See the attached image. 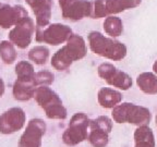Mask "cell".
Returning <instances> with one entry per match:
<instances>
[{"instance_id": "1", "label": "cell", "mask_w": 157, "mask_h": 147, "mask_svg": "<svg viewBox=\"0 0 157 147\" xmlns=\"http://www.w3.org/2000/svg\"><path fill=\"white\" fill-rule=\"evenodd\" d=\"M87 54L85 39L78 34H72L67 40V44L57 50L52 57V68L57 71H66L74 61L83 59Z\"/></svg>"}, {"instance_id": "2", "label": "cell", "mask_w": 157, "mask_h": 147, "mask_svg": "<svg viewBox=\"0 0 157 147\" xmlns=\"http://www.w3.org/2000/svg\"><path fill=\"white\" fill-rule=\"evenodd\" d=\"M87 38L90 48L95 55L113 61H120L127 56V46L113 37H106L101 33L93 31Z\"/></svg>"}, {"instance_id": "3", "label": "cell", "mask_w": 157, "mask_h": 147, "mask_svg": "<svg viewBox=\"0 0 157 147\" xmlns=\"http://www.w3.org/2000/svg\"><path fill=\"white\" fill-rule=\"evenodd\" d=\"M34 99L37 105L45 111L48 119L64 120L68 117V112L62 104L61 98L48 86H38L35 91Z\"/></svg>"}, {"instance_id": "4", "label": "cell", "mask_w": 157, "mask_h": 147, "mask_svg": "<svg viewBox=\"0 0 157 147\" xmlns=\"http://www.w3.org/2000/svg\"><path fill=\"white\" fill-rule=\"evenodd\" d=\"M113 120L117 123H131L136 126L148 125L152 113L146 107L132 103H122L113 108Z\"/></svg>"}, {"instance_id": "5", "label": "cell", "mask_w": 157, "mask_h": 147, "mask_svg": "<svg viewBox=\"0 0 157 147\" xmlns=\"http://www.w3.org/2000/svg\"><path fill=\"white\" fill-rule=\"evenodd\" d=\"M90 118L84 112H76L62 134V142L68 146H75L88 138Z\"/></svg>"}, {"instance_id": "6", "label": "cell", "mask_w": 157, "mask_h": 147, "mask_svg": "<svg viewBox=\"0 0 157 147\" xmlns=\"http://www.w3.org/2000/svg\"><path fill=\"white\" fill-rule=\"evenodd\" d=\"M142 0H94L92 8V19H101L116 15L127 10L139 7Z\"/></svg>"}, {"instance_id": "7", "label": "cell", "mask_w": 157, "mask_h": 147, "mask_svg": "<svg viewBox=\"0 0 157 147\" xmlns=\"http://www.w3.org/2000/svg\"><path fill=\"white\" fill-rule=\"evenodd\" d=\"M72 33V28L61 23H52L45 27H36L35 39L37 43H44L50 46H59L67 43Z\"/></svg>"}, {"instance_id": "8", "label": "cell", "mask_w": 157, "mask_h": 147, "mask_svg": "<svg viewBox=\"0 0 157 147\" xmlns=\"http://www.w3.org/2000/svg\"><path fill=\"white\" fill-rule=\"evenodd\" d=\"M97 73L99 77L107 82V84L118 88V89L128 91L129 88L132 87L131 76L125 72L116 68L111 63H108V62L101 63L97 68Z\"/></svg>"}, {"instance_id": "9", "label": "cell", "mask_w": 157, "mask_h": 147, "mask_svg": "<svg viewBox=\"0 0 157 147\" xmlns=\"http://www.w3.org/2000/svg\"><path fill=\"white\" fill-rule=\"evenodd\" d=\"M61 14L68 21H80L85 17H91L93 1L90 0H59Z\"/></svg>"}, {"instance_id": "10", "label": "cell", "mask_w": 157, "mask_h": 147, "mask_svg": "<svg viewBox=\"0 0 157 147\" xmlns=\"http://www.w3.org/2000/svg\"><path fill=\"white\" fill-rule=\"evenodd\" d=\"M35 29L34 21L29 17L20 21L9 33V40L20 49H25L32 43Z\"/></svg>"}, {"instance_id": "11", "label": "cell", "mask_w": 157, "mask_h": 147, "mask_svg": "<svg viewBox=\"0 0 157 147\" xmlns=\"http://www.w3.org/2000/svg\"><path fill=\"white\" fill-rule=\"evenodd\" d=\"M47 130V125L42 119H32L27 123L24 133L21 135L17 147H40L42 138Z\"/></svg>"}, {"instance_id": "12", "label": "cell", "mask_w": 157, "mask_h": 147, "mask_svg": "<svg viewBox=\"0 0 157 147\" xmlns=\"http://www.w3.org/2000/svg\"><path fill=\"white\" fill-rule=\"evenodd\" d=\"M26 115L22 108L13 107L0 115V133L12 134L24 126Z\"/></svg>"}, {"instance_id": "13", "label": "cell", "mask_w": 157, "mask_h": 147, "mask_svg": "<svg viewBox=\"0 0 157 147\" xmlns=\"http://www.w3.org/2000/svg\"><path fill=\"white\" fill-rule=\"evenodd\" d=\"M27 17H29V12L22 6H10L6 3H0V27L2 28H11Z\"/></svg>"}, {"instance_id": "14", "label": "cell", "mask_w": 157, "mask_h": 147, "mask_svg": "<svg viewBox=\"0 0 157 147\" xmlns=\"http://www.w3.org/2000/svg\"><path fill=\"white\" fill-rule=\"evenodd\" d=\"M35 14L36 27H45L49 25L52 14V0H25Z\"/></svg>"}, {"instance_id": "15", "label": "cell", "mask_w": 157, "mask_h": 147, "mask_svg": "<svg viewBox=\"0 0 157 147\" xmlns=\"http://www.w3.org/2000/svg\"><path fill=\"white\" fill-rule=\"evenodd\" d=\"M37 87L38 86L36 85L35 81H25L17 78L13 84V97L19 101H27L34 98Z\"/></svg>"}, {"instance_id": "16", "label": "cell", "mask_w": 157, "mask_h": 147, "mask_svg": "<svg viewBox=\"0 0 157 147\" xmlns=\"http://www.w3.org/2000/svg\"><path fill=\"white\" fill-rule=\"evenodd\" d=\"M98 104L105 109H113L122 101V94L110 87H101L97 94Z\"/></svg>"}, {"instance_id": "17", "label": "cell", "mask_w": 157, "mask_h": 147, "mask_svg": "<svg viewBox=\"0 0 157 147\" xmlns=\"http://www.w3.org/2000/svg\"><path fill=\"white\" fill-rule=\"evenodd\" d=\"M136 84L144 94H157V75L154 72H143L139 74L136 77Z\"/></svg>"}, {"instance_id": "18", "label": "cell", "mask_w": 157, "mask_h": 147, "mask_svg": "<svg viewBox=\"0 0 157 147\" xmlns=\"http://www.w3.org/2000/svg\"><path fill=\"white\" fill-rule=\"evenodd\" d=\"M134 147H155V136L148 125L137 126L134 131Z\"/></svg>"}, {"instance_id": "19", "label": "cell", "mask_w": 157, "mask_h": 147, "mask_svg": "<svg viewBox=\"0 0 157 147\" xmlns=\"http://www.w3.org/2000/svg\"><path fill=\"white\" fill-rule=\"evenodd\" d=\"M103 27L106 34L113 38L121 36L123 33L122 20L116 15H109L106 17L103 23Z\"/></svg>"}, {"instance_id": "20", "label": "cell", "mask_w": 157, "mask_h": 147, "mask_svg": "<svg viewBox=\"0 0 157 147\" xmlns=\"http://www.w3.org/2000/svg\"><path fill=\"white\" fill-rule=\"evenodd\" d=\"M87 140L93 147H106L109 142V133L90 124Z\"/></svg>"}, {"instance_id": "21", "label": "cell", "mask_w": 157, "mask_h": 147, "mask_svg": "<svg viewBox=\"0 0 157 147\" xmlns=\"http://www.w3.org/2000/svg\"><path fill=\"white\" fill-rule=\"evenodd\" d=\"M34 66L29 61H20L15 66V75L17 78L25 80V81H35Z\"/></svg>"}, {"instance_id": "22", "label": "cell", "mask_w": 157, "mask_h": 147, "mask_svg": "<svg viewBox=\"0 0 157 147\" xmlns=\"http://www.w3.org/2000/svg\"><path fill=\"white\" fill-rule=\"evenodd\" d=\"M15 46L10 40H2L0 43V57L6 64H12L17 60Z\"/></svg>"}, {"instance_id": "23", "label": "cell", "mask_w": 157, "mask_h": 147, "mask_svg": "<svg viewBox=\"0 0 157 147\" xmlns=\"http://www.w3.org/2000/svg\"><path fill=\"white\" fill-rule=\"evenodd\" d=\"M49 58V49L45 46H35L29 51V59L35 64L43 66Z\"/></svg>"}, {"instance_id": "24", "label": "cell", "mask_w": 157, "mask_h": 147, "mask_svg": "<svg viewBox=\"0 0 157 147\" xmlns=\"http://www.w3.org/2000/svg\"><path fill=\"white\" fill-rule=\"evenodd\" d=\"M90 124L94 125V126L98 127L103 131H106L107 133H110L111 130H113V121L107 115H99L94 120H91Z\"/></svg>"}, {"instance_id": "25", "label": "cell", "mask_w": 157, "mask_h": 147, "mask_svg": "<svg viewBox=\"0 0 157 147\" xmlns=\"http://www.w3.org/2000/svg\"><path fill=\"white\" fill-rule=\"evenodd\" d=\"M55 81V75L49 71H39L35 74V83L37 86H49Z\"/></svg>"}, {"instance_id": "26", "label": "cell", "mask_w": 157, "mask_h": 147, "mask_svg": "<svg viewBox=\"0 0 157 147\" xmlns=\"http://www.w3.org/2000/svg\"><path fill=\"white\" fill-rule=\"evenodd\" d=\"M3 94H5V82L0 77V97H2Z\"/></svg>"}, {"instance_id": "27", "label": "cell", "mask_w": 157, "mask_h": 147, "mask_svg": "<svg viewBox=\"0 0 157 147\" xmlns=\"http://www.w3.org/2000/svg\"><path fill=\"white\" fill-rule=\"evenodd\" d=\"M153 71H154V73L157 75V60L154 62V64H153Z\"/></svg>"}, {"instance_id": "28", "label": "cell", "mask_w": 157, "mask_h": 147, "mask_svg": "<svg viewBox=\"0 0 157 147\" xmlns=\"http://www.w3.org/2000/svg\"><path fill=\"white\" fill-rule=\"evenodd\" d=\"M155 120H156V126H157V115H156V119H155Z\"/></svg>"}]
</instances>
